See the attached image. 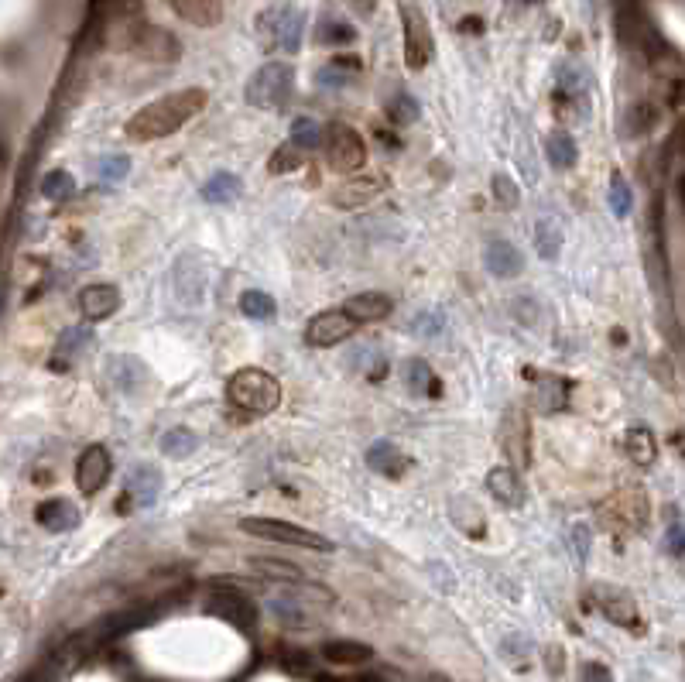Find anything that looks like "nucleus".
<instances>
[{
	"label": "nucleus",
	"instance_id": "obj_39",
	"mask_svg": "<svg viewBox=\"0 0 685 682\" xmlns=\"http://www.w3.org/2000/svg\"><path fill=\"white\" fill-rule=\"evenodd\" d=\"M655 124H658V107L651 100H638L631 110H627V127H631V134H648Z\"/></svg>",
	"mask_w": 685,
	"mask_h": 682
},
{
	"label": "nucleus",
	"instance_id": "obj_40",
	"mask_svg": "<svg viewBox=\"0 0 685 682\" xmlns=\"http://www.w3.org/2000/svg\"><path fill=\"white\" fill-rule=\"evenodd\" d=\"M607 199H610V210H614V216H620L624 220L627 213H631V206H634V192L631 186H627V179L620 172H614V179H610V192H607Z\"/></svg>",
	"mask_w": 685,
	"mask_h": 682
},
{
	"label": "nucleus",
	"instance_id": "obj_55",
	"mask_svg": "<svg viewBox=\"0 0 685 682\" xmlns=\"http://www.w3.org/2000/svg\"><path fill=\"white\" fill-rule=\"evenodd\" d=\"M525 4H531V0H525Z\"/></svg>",
	"mask_w": 685,
	"mask_h": 682
},
{
	"label": "nucleus",
	"instance_id": "obj_45",
	"mask_svg": "<svg viewBox=\"0 0 685 682\" xmlns=\"http://www.w3.org/2000/svg\"><path fill=\"white\" fill-rule=\"evenodd\" d=\"M127 172H131V158H127V155H107L100 165H96L100 182H120Z\"/></svg>",
	"mask_w": 685,
	"mask_h": 682
},
{
	"label": "nucleus",
	"instance_id": "obj_1",
	"mask_svg": "<svg viewBox=\"0 0 685 682\" xmlns=\"http://www.w3.org/2000/svg\"><path fill=\"white\" fill-rule=\"evenodd\" d=\"M209 103V93L203 86H189V90L168 93L161 100L141 107L137 114L127 120V138L131 141H158L168 138V134L182 131L196 114H203Z\"/></svg>",
	"mask_w": 685,
	"mask_h": 682
},
{
	"label": "nucleus",
	"instance_id": "obj_34",
	"mask_svg": "<svg viewBox=\"0 0 685 682\" xmlns=\"http://www.w3.org/2000/svg\"><path fill=\"white\" fill-rule=\"evenodd\" d=\"M199 446L196 432H189L185 425H179V429H168L165 436H161V453L172 456V460H185V456H192Z\"/></svg>",
	"mask_w": 685,
	"mask_h": 682
},
{
	"label": "nucleus",
	"instance_id": "obj_33",
	"mask_svg": "<svg viewBox=\"0 0 685 682\" xmlns=\"http://www.w3.org/2000/svg\"><path fill=\"white\" fill-rule=\"evenodd\" d=\"M405 381H408V388L415 391V395H429V398H435L442 391V384L435 381V374H432V367L425 364V360H418V357H411V360H405Z\"/></svg>",
	"mask_w": 685,
	"mask_h": 682
},
{
	"label": "nucleus",
	"instance_id": "obj_10",
	"mask_svg": "<svg viewBox=\"0 0 685 682\" xmlns=\"http://www.w3.org/2000/svg\"><path fill=\"white\" fill-rule=\"evenodd\" d=\"M353 330H357V323H353L343 309H326L309 319V326H305V343L316 350H329V347H336V343L350 340Z\"/></svg>",
	"mask_w": 685,
	"mask_h": 682
},
{
	"label": "nucleus",
	"instance_id": "obj_36",
	"mask_svg": "<svg viewBox=\"0 0 685 682\" xmlns=\"http://www.w3.org/2000/svg\"><path fill=\"white\" fill-rule=\"evenodd\" d=\"M240 312H244L247 319H271L274 312H278V302H274L268 292H261V288H247V292L240 295Z\"/></svg>",
	"mask_w": 685,
	"mask_h": 682
},
{
	"label": "nucleus",
	"instance_id": "obj_28",
	"mask_svg": "<svg viewBox=\"0 0 685 682\" xmlns=\"http://www.w3.org/2000/svg\"><path fill=\"white\" fill-rule=\"evenodd\" d=\"M627 456H631L638 467H651L658 456V443H655V432L648 425H631L627 429Z\"/></svg>",
	"mask_w": 685,
	"mask_h": 682
},
{
	"label": "nucleus",
	"instance_id": "obj_41",
	"mask_svg": "<svg viewBox=\"0 0 685 682\" xmlns=\"http://www.w3.org/2000/svg\"><path fill=\"white\" fill-rule=\"evenodd\" d=\"M42 192L52 199V203H66V199L76 196V182H72L69 172H52V175H45Z\"/></svg>",
	"mask_w": 685,
	"mask_h": 682
},
{
	"label": "nucleus",
	"instance_id": "obj_13",
	"mask_svg": "<svg viewBox=\"0 0 685 682\" xmlns=\"http://www.w3.org/2000/svg\"><path fill=\"white\" fill-rule=\"evenodd\" d=\"M110 480V453L107 446H86L83 453H79L76 460V487L83 491L86 497L100 494L103 484Z\"/></svg>",
	"mask_w": 685,
	"mask_h": 682
},
{
	"label": "nucleus",
	"instance_id": "obj_30",
	"mask_svg": "<svg viewBox=\"0 0 685 682\" xmlns=\"http://www.w3.org/2000/svg\"><path fill=\"white\" fill-rule=\"evenodd\" d=\"M251 569H254L257 576H264V580L285 583V587H292V583H302V580H305L302 569H298L295 563H285V559L257 556V559H251Z\"/></svg>",
	"mask_w": 685,
	"mask_h": 682
},
{
	"label": "nucleus",
	"instance_id": "obj_6",
	"mask_svg": "<svg viewBox=\"0 0 685 682\" xmlns=\"http://www.w3.org/2000/svg\"><path fill=\"white\" fill-rule=\"evenodd\" d=\"M322 151H326V165L340 175H353L367 165V141L350 124H329L322 127Z\"/></svg>",
	"mask_w": 685,
	"mask_h": 682
},
{
	"label": "nucleus",
	"instance_id": "obj_23",
	"mask_svg": "<svg viewBox=\"0 0 685 682\" xmlns=\"http://www.w3.org/2000/svg\"><path fill=\"white\" fill-rule=\"evenodd\" d=\"M35 518L48 532H72L79 525V508L72 501H66V497H52V501L38 504Z\"/></svg>",
	"mask_w": 685,
	"mask_h": 682
},
{
	"label": "nucleus",
	"instance_id": "obj_11",
	"mask_svg": "<svg viewBox=\"0 0 685 682\" xmlns=\"http://www.w3.org/2000/svg\"><path fill=\"white\" fill-rule=\"evenodd\" d=\"M497 439H501L504 456L514 463V467H528L531 460V429H528V415L521 408H507L501 429H497Z\"/></svg>",
	"mask_w": 685,
	"mask_h": 682
},
{
	"label": "nucleus",
	"instance_id": "obj_26",
	"mask_svg": "<svg viewBox=\"0 0 685 682\" xmlns=\"http://www.w3.org/2000/svg\"><path fill=\"white\" fill-rule=\"evenodd\" d=\"M322 659L329 665H364L374 659V648L364 645V641L336 638V641H326V645H322Z\"/></svg>",
	"mask_w": 685,
	"mask_h": 682
},
{
	"label": "nucleus",
	"instance_id": "obj_12",
	"mask_svg": "<svg viewBox=\"0 0 685 682\" xmlns=\"http://www.w3.org/2000/svg\"><path fill=\"white\" fill-rule=\"evenodd\" d=\"M131 52L137 55V59H144V62H175L182 55V45H179V38H175L172 31L155 28V24L144 21L141 31L134 35Z\"/></svg>",
	"mask_w": 685,
	"mask_h": 682
},
{
	"label": "nucleus",
	"instance_id": "obj_5",
	"mask_svg": "<svg viewBox=\"0 0 685 682\" xmlns=\"http://www.w3.org/2000/svg\"><path fill=\"white\" fill-rule=\"evenodd\" d=\"M600 525L614 535H634L648 525V497L641 487H620L600 504Z\"/></svg>",
	"mask_w": 685,
	"mask_h": 682
},
{
	"label": "nucleus",
	"instance_id": "obj_19",
	"mask_svg": "<svg viewBox=\"0 0 685 682\" xmlns=\"http://www.w3.org/2000/svg\"><path fill=\"white\" fill-rule=\"evenodd\" d=\"M483 264L494 278H518L525 271V258L511 240H487L483 247Z\"/></svg>",
	"mask_w": 685,
	"mask_h": 682
},
{
	"label": "nucleus",
	"instance_id": "obj_20",
	"mask_svg": "<svg viewBox=\"0 0 685 682\" xmlns=\"http://www.w3.org/2000/svg\"><path fill=\"white\" fill-rule=\"evenodd\" d=\"M487 491L494 494L497 504L504 508H521L525 504V484H521L514 467H494L487 473Z\"/></svg>",
	"mask_w": 685,
	"mask_h": 682
},
{
	"label": "nucleus",
	"instance_id": "obj_3",
	"mask_svg": "<svg viewBox=\"0 0 685 682\" xmlns=\"http://www.w3.org/2000/svg\"><path fill=\"white\" fill-rule=\"evenodd\" d=\"M305 35V14L295 4H274L257 18V38L268 52H298Z\"/></svg>",
	"mask_w": 685,
	"mask_h": 682
},
{
	"label": "nucleus",
	"instance_id": "obj_43",
	"mask_svg": "<svg viewBox=\"0 0 685 682\" xmlns=\"http://www.w3.org/2000/svg\"><path fill=\"white\" fill-rule=\"evenodd\" d=\"M302 162H305V155L295 148L292 141H288V144H281V148L274 151V158L268 162V172H274V175H281V172H295V168L302 165Z\"/></svg>",
	"mask_w": 685,
	"mask_h": 682
},
{
	"label": "nucleus",
	"instance_id": "obj_8",
	"mask_svg": "<svg viewBox=\"0 0 685 682\" xmlns=\"http://www.w3.org/2000/svg\"><path fill=\"white\" fill-rule=\"evenodd\" d=\"M401 28H405V66L415 69V72L425 69L432 62V52H435L425 14L411 4H401Z\"/></svg>",
	"mask_w": 685,
	"mask_h": 682
},
{
	"label": "nucleus",
	"instance_id": "obj_27",
	"mask_svg": "<svg viewBox=\"0 0 685 682\" xmlns=\"http://www.w3.org/2000/svg\"><path fill=\"white\" fill-rule=\"evenodd\" d=\"M90 343H93V333L86 330V326H72V330L62 333V336H59V343H55V360H52V367L66 371L72 360L83 357V353L90 350Z\"/></svg>",
	"mask_w": 685,
	"mask_h": 682
},
{
	"label": "nucleus",
	"instance_id": "obj_15",
	"mask_svg": "<svg viewBox=\"0 0 685 682\" xmlns=\"http://www.w3.org/2000/svg\"><path fill=\"white\" fill-rule=\"evenodd\" d=\"M124 491H127V501H134L137 508H151L161 494L158 467H151V463H137V467H131V473H127V480H124ZM124 504H120V508H124Z\"/></svg>",
	"mask_w": 685,
	"mask_h": 682
},
{
	"label": "nucleus",
	"instance_id": "obj_24",
	"mask_svg": "<svg viewBox=\"0 0 685 682\" xmlns=\"http://www.w3.org/2000/svg\"><path fill=\"white\" fill-rule=\"evenodd\" d=\"M367 467L374 473H381V477L398 480L401 473L408 470V456L394 443H388V439H377V443L367 449Z\"/></svg>",
	"mask_w": 685,
	"mask_h": 682
},
{
	"label": "nucleus",
	"instance_id": "obj_29",
	"mask_svg": "<svg viewBox=\"0 0 685 682\" xmlns=\"http://www.w3.org/2000/svg\"><path fill=\"white\" fill-rule=\"evenodd\" d=\"M545 158H548V165L562 168V172L576 165L579 151H576V141H572V134L562 131V127H559V131L548 134V138H545Z\"/></svg>",
	"mask_w": 685,
	"mask_h": 682
},
{
	"label": "nucleus",
	"instance_id": "obj_46",
	"mask_svg": "<svg viewBox=\"0 0 685 682\" xmlns=\"http://www.w3.org/2000/svg\"><path fill=\"white\" fill-rule=\"evenodd\" d=\"M388 114H391L394 124H401V127H405V124H411V120L418 117V103L411 100L408 93H398V96H394V100H391V110H388Z\"/></svg>",
	"mask_w": 685,
	"mask_h": 682
},
{
	"label": "nucleus",
	"instance_id": "obj_54",
	"mask_svg": "<svg viewBox=\"0 0 685 682\" xmlns=\"http://www.w3.org/2000/svg\"><path fill=\"white\" fill-rule=\"evenodd\" d=\"M357 682H381V679H377V676H360Z\"/></svg>",
	"mask_w": 685,
	"mask_h": 682
},
{
	"label": "nucleus",
	"instance_id": "obj_50",
	"mask_svg": "<svg viewBox=\"0 0 685 682\" xmlns=\"http://www.w3.org/2000/svg\"><path fill=\"white\" fill-rule=\"evenodd\" d=\"M665 549L672 552L675 559H682V525H679V521H675V525L665 532Z\"/></svg>",
	"mask_w": 685,
	"mask_h": 682
},
{
	"label": "nucleus",
	"instance_id": "obj_49",
	"mask_svg": "<svg viewBox=\"0 0 685 682\" xmlns=\"http://www.w3.org/2000/svg\"><path fill=\"white\" fill-rule=\"evenodd\" d=\"M579 672H583V682H610V669L600 662H586Z\"/></svg>",
	"mask_w": 685,
	"mask_h": 682
},
{
	"label": "nucleus",
	"instance_id": "obj_2",
	"mask_svg": "<svg viewBox=\"0 0 685 682\" xmlns=\"http://www.w3.org/2000/svg\"><path fill=\"white\" fill-rule=\"evenodd\" d=\"M227 398L251 415H271L281 405V384L264 367H240L227 384Z\"/></svg>",
	"mask_w": 685,
	"mask_h": 682
},
{
	"label": "nucleus",
	"instance_id": "obj_38",
	"mask_svg": "<svg viewBox=\"0 0 685 682\" xmlns=\"http://www.w3.org/2000/svg\"><path fill=\"white\" fill-rule=\"evenodd\" d=\"M292 144L298 151H316L322 144V127L312 117H298L292 124Z\"/></svg>",
	"mask_w": 685,
	"mask_h": 682
},
{
	"label": "nucleus",
	"instance_id": "obj_14",
	"mask_svg": "<svg viewBox=\"0 0 685 682\" xmlns=\"http://www.w3.org/2000/svg\"><path fill=\"white\" fill-rule=\"evenodd\" d=\"M596 607L607 614V621L620 624V628L638 631V635L644 631L641 611H638V604H634L631 593H624V590H617V587H596Z\"/></svg>",
	"mask_w": 685,
	"mask_h": 682
},
{
	"label": "nucleus",
	"instance_id": "obj_42",
	"mask_svg": "<svg viewBox=\"0 0 685 682\" xmlns=\"http://www.w3.org/2000/svg\"><path fill=\"white\" fill-rule=\"evenodd\" d=\"M271 614L278 617L285 628H305V624H312L309 614H305V607L302 604H292V600H274Z\"/></svg>",
	"mask_w": 685,
	"mask_h": 682
},
{
	"label": "nucleus",
	"instance_id": "obj_35",
	"mask_svg": "<svg viewBox=\"0 0 685 682\" xmlns=\"http://www.w3.org/2000/svg\"><path fill=\"white\" fill-rule=\"evenodd\" d=\"M535 244H538V254H542L545 261H555L559 258V251H562V227L555 220H538V227H535Z\"/></svg>",
	"mask_w": 685,
	"mask_h": 682
},
{
	"label": "nucleus",
	"instance_id": "obj_37",
	"mask_svg": "<svg viewBox=\"0 0 685 682\" xmlns=\"http://www.w3.org/2000/svg\"><path fill=\"white\" fill-rule=\"evenodd\" d=\"M278 665L288 672V676H316V662L305 648H281L278 652Z\"/></svg>",
	"mask_w": 685,
	"mask_h": 682
},
{
	"label": "nucleus",
	"instance_id": "obj_32",
	"mask_svg": "<svg viewBox=\"0 0 685 682\" xmlns=\"http://www.w3.org/2000/svg\"><path fill=\"white\" fill-rule=\"evenodd\" d=\"M240 189H244V182L237 179L233 172H220V175H213V179L206 182L203 186V199L206 203H237L240 199Z\"/></svg>",
	"mask_w": 685,
	"mask_h": 682
},
{
	"label": "nucleus",
	"instance_id": "obj_25",
	"mask_svg": "<svg viewBox=\"0 0 685 682\" xmlns=\"http://www.w3.org/2000/svg\"><path fill=\"white\" fill-rule=\"evenodd\" d=\"M449 518H453L459 532H466L470 539H483V532H487V518H483L480 504L473 501V497H453V501H449Z\"/></svg>",
	"mask_w": 685,
	"mask_h": 682
},
{
	"label": "nucleus",
	"instance_id": "obj_31",
	"mask_svg": "<svg viewBox=\"0 0 685 682\" xmlns=\"http://www.w3.org/2000/svg\"><path fill=\"white\" fill-rule=\"evenodd\" d=\"M566 398H569V381H562V377H555V374L538 377L535 401L542 412H559V408L566 405Z\"/></svg>",
	"mask_w": 685,
	"mask_h": 682
},
{
	"label": "nucleus",
	"instance_id": "obj_22",
	"mask_svg": "<svg viewBox=\"0 0 685 682\" xmlns=\"http://www.w3.org/2000/svg\"><path fill=\"white\" fill-rule=\"evenodd\" d=\"M168 4L182 21L196 24V28H216L227 11V0H168Z\"/></svg>",
	"mask_w": 685,
	"mask_h": 682
},
{
	"label": "nucleus",
	"instance_id": "obj_53",
	"mask_svg": "<svg viewBox=\"0 0 685 682\" xmlns=\"http://www.w3.org/2000/svg\"><path fill=\"white\" fill-rule=\"evenodd\" d=\"M316 682H346V679H336V676H319Z\"/></svg>",
	"mask_w": 685,
	"mask_h": 682
},
{
	"label": "nucleus",
	"instance_id": "obj_18",
	"mask_svg": "<svg viewBox=\"0 0 685 682\" xmlns=\"http://www.w3.org/2000/svg\"><path fill=\"white\" fill-rule=\"evenodd\" d=\"M381 192H384V179H377V175H353L350 182H343V186L333 192V203L340 206V210H360V206L374 203Z\"/></svg>",
	"mask_w": 685,
	"mask_h": 682
},
{
	"label": "nucleus",
	"instance_id": "obj_48",
	"mask_svg": "<svg viewBox=\"0 0 685 682\" xmlns=\"http://www.w3.org/2000/svg\"><path fill=\"white\" fill-rule=\"evenodd\" d=\"M572 545H576V556L586 559V552H590V528L572 525Z\"/></svg>",
	"mask_w": 685,
	"mask_h": 682
},
{
	"label": "nucleus",
	"instance_id": "obj_21",
	"mask_svg": "<svg viewBox=\"0 0 685 682\" xmlns=\"http://www.w3.org/2000/svg\"><path fill=\"white\" fill-rule=\"evenodd\" d=\"M391 309L394 302L384 292H360L343 302V312L353 323H381L384 316H391Z\"/></svg>",
	"mask_w": 685,
	"mask_h": 682
},
{
	"label": "nucleus",
	"instance_id": "obj_47",
	"mask_svg": "<svg viewBox=\"0 0 685 682\" xmlns=\"http://www.w3.org/2000/svg\"><path fill=\"white\" fill-rule=\"evenodd\" d=\"M322 42H333V45H350L353 42V38H357V35H353V28H350V24H322Z\"/></svg>",
	"mask_w": 685,
	"mask_h": 682
},
{
	"label": "nucleus",
	"instance_id": "obj_9",
	"mask_svg": "<svg viewBox=\"0 0 685 682\" xmlns=\"http://www.w3.org/2000/svg\"><path fill=\"white\" fill-rule=\"evenodd\" d=\"M206 611L213 617H220V621L233 624V628L244 631V635H251L254 624H257V607L251 604V597H244V593H237L230 587H216L213 593H209Z\"/></svg>",
	"mask_w": 685,
	"mask_h": 682
},
{
	"label": "nucleus",
	"instance_id": "obj_16",
	"mask_svg": "<svg viewBox=\"0 0 685 682\" xmlns=\"http://www.w3.org/2000/svg\"><path fill=\"white\" fill-rule=\"evenodd\" d=\"M107 381L114 384V391L120 395H137L141 384L148 381V367L141 364L137 357H127V353H117V357L107 360Z\"/></svg>",
	"mask_w": 685,
	"mask_h": 682
},
{
	"label": "nucleus",
	"instance_id": "obj_17",
	"mask_svg": "<svg viewBox=\"0 0 685 682\" xmlns=\"http://www.w3.org/2000/svg\"><path fill=\"white\" fill-rule=\"evenodd\" d=\"M120 309V288L117 285H86L83 292H79V312H83V319H90V323H100V319L114 316Z\"/></svg>",
	"mask_w": 685,
	"mask_h": 682
},
{
	"label": "nucleus",
	"instance_id": "obj_52",
	"mask_svg": "<svg viewBox=\"0 0 685 682\" xmlns=\"http://www.w3.org/2000/svg\"><path fill=\"white\" fill-rule=\"evenodd\" d=\"M429 682H453V679H449V676H442V672H432Z\"/></svg>",
	"mask_w": 685,
	"mask_h": 682
},
{
	"label": "nucleus",
	"instance_id": "obj_51",
	"mask_svg": "<svg viewBox=\"0 0 685 682\" xmlns=\"http://www.w3.org/2000/svg\"><path fill=\"white\" fill-rule=\"evenodd\" d=\"M353 11H364V14H374V0H350Z\"/></svg>",
	"mask_w": 685,
	"mask_h": 682
},
{
	"label": "nucleus",
	"instance_id": "obj_44",
	"mask_svg": "<svg viewBox=\"0 0 685 682\" xmlns=\"http://www.w3.org/2000/svg\"><path fill=\"white\" fill-rule=\"evenodd\" d=\"M490 189H494V199L497 206H504V210H518V186H514L511 175H494V182H490Z\"/></svg>",
	"mask_w": 685,
	"mask_h": 682
},
{
	"label": "nucleus",
	"instance_id": "obj_4",
	"mask_svg": "<svg viewBox=\"0 0 685 682\" xmlns=\"http://www.w3.org/2000/svg\"><path fill=\"white\" fill-rule=\"evenodd\" d=\"M247 103L257 110H281L295 96V69L288 62H264L247 83Z\"/></svg>",
	"mask_w": 685,
	"mask_h": 682
},
{
	"label": "nucleus",
	"instance_id": "obj_7",
	"mask_svg": "<svg viewBox=\"0 0 685 682\" xmlns=\"http://www.w3.org/2000/svg\"><path fill=\"white\" fill-rule=\"evenodd\" d=\"M240 532L251 535V539H264V542L298 545V549H312V552H333V542H329L326 535L312 532V528H302V525H292V521L244 518L240 521Z\"/></svg>",
	"mask_w": 685,
	"mask_h": 682
}]
</instances>
